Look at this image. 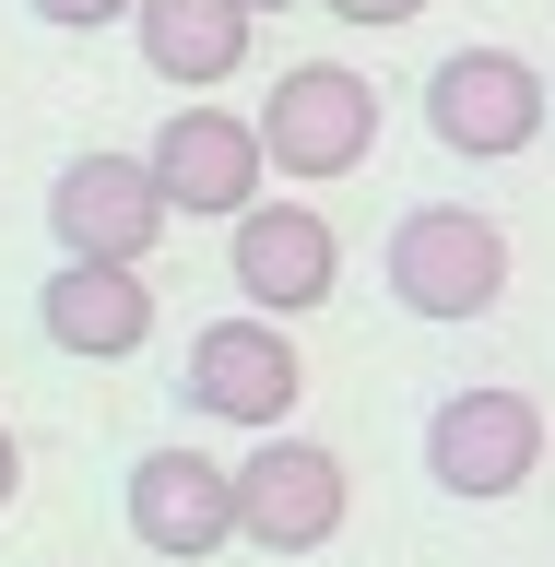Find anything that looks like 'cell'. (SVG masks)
<instances>
[{
  "label": "cell",
  "instance_id": "1",
  "mask_svg": "<svg viewBox=\"0 0 555 567\" xmlns=\"http://www.w3.org/2000/svg\"><path fill=\"white\" fill-rule=\"evenodd\" d=\"M379 272H390V296H402V319H450L461 331V319H485L496 296H508V225L473 213V202H414L390 225Z\"/></svg>",
  "mask_w": 555,
  "mask_h": 567
},
{
  "label": "cell",
  "instance_id": "2",
  "mask_svg": "<svg viewBox=\"0 0 555 567\" xmlns=\"http://www.w3.org/2000/svg\"><path fill=\"white\" fill-rule=\"evenodd\" d=\"M555 118V83L521 60V48H450V60L425 71V131L450 142L461 166H508L532 154Z\"/></svg>",
  "mask_w": 555,
  "mask_h": 567
},
{
  "label": "cell",
  "instance_id": "3",
  "mask_svg": "<svg viewBox=\"0 0 555 567\" xmlns=\"http://www.w3.org/2000/svg\"><path fill=\"white\" fill-rule=\"evenodd\" d=\"M425 473H438V496H461V508L521 496L532 473H544V402H532V390H508V379L450 390V402L425 414Z\"/></svg>",
  "mask_w": 555,
  "mask_h": 567
},
{
  "label": "cell",
  "instance_id": "4",
  "mask_svg": "<svg viewBox=\"0 0 555 567\" xmlns=\"http://www.w3.org/2000/svg\"><path fill=\"white\" fill-rule=\"evenodd\" d=\"M260 154H273V177H308V189L354 177L379 154V83L343 71V60H296L260 95Z\"/></svg>",
  "mask_w": 555,
  "mask_h": 567
},
{
  "label": "cell",
  "instance_id": "5",
  "mask_svg": "<svg viewBox=\"0 0 555 567\" xmlns=\"http://www.w3.org/2000/svg\"><path fill=\"white\" fill-rule=\"evenodd\" d=\"M343 508H354L343 450H319L296 425H260V450L237 461V544H260V556H319V544L343 532Z\"/></svg>",
  "mask_w": 555,
  "mask_h": 567
},
{
  "label": "cell",
  "instance_id": "6",
  "mask_svg": "<svg viewBox=\"0 0 555 567\" xmlns=\"http://www.w3.org/2000/svg\"><path fill=\"white\" fill-rule=\"evenodd\" d=\"M177 390H189V414L213 425H284L296 414V390H308V354H296V331H284L273 308H237L213 319V331H189V367H177Z\"/></svg>",
  "mask_w": 555,
  "mask_h": 567
},
{
  "label": "cell",
  "instance_id": "7",
  "mask_svg": "<svg viewBox=\"0 0 555 567\" xmlns=\"http://www.w3.org/2000/svg\"><path fill=\"white\" fill-rule=\"evenodd\" d=\"M177 225L154 154H71L60 189H48V237L60 260H154V237Z\"/></svg>",
  "mask_w": 555,
  "mask_h": 567
},
{
  "label": "cell",
  "instance_id": "8",
  "mask_svg": "<svg viewBox=\"0 0 555 567\" xmlns=\"http://www.w3.org/2000/svg\"><path fill=\"white\" fill-rule=\"evenodd\" d=\"M225 284H237L248 308H273V319L331 308V284H343V237H331V213H319V202H248L237 237H225Z\"/></svg>",
  "mask_w": 555,
  "mask_h": 567
},
{
  "label": "cell",
  "instance_id": "9",
  "mask_svg": "<svg viewBox=\"0 0 555 567\" xmlns=\"http://www.w3.org/2000/svg\"><path fill=\"white\" fill-rule=\"evenodd\" d=\"M131 544L166 567H202L237 544V461L213 450H142L131 461Z\"/></svg>",
  "mask_w": 555,
  "mask_h": 567
},
{
  "label": "cell",
  "instance_id": "10",
  "mask_svg": "<svg viewBox=\"0 0 555 567\" xmlns=\"http://www.w3.org/2000/svg\"><path fill=\"white\" fill-rule=\"evenodd\" d=\"M154 177H166V202H177V213H213V225H237V213L273 189L260 118H237V106H177L166 131H154Z\"/></svg>",
  "mask_w": 555,
  "mask_h": 567
},
{
  "label": "cell",
  "instance_id": "11",
  "mask_svg": "<svg viewBox=\"0 0 555 567\" xmlns=\"http://www.w3.org/2000/svg\"><path fill=\"white\" fill-rule=\"evenodd\" d=\"M35 331L83 367H119V354L154 343V284L142 260H60V272L35 284Z\"/></svg>",
  "mask_w": 555,
  "mask_h": 567
},
{
  "label": "cell",
  "instance_id": "12",
  "mask_svg": "<svg viewBox=\"0 0 555 567\" xmlns=\"http://www.w3.org/2000/svg\"><path fill=\"white\" fill-rule=\"evenodd\" d=\"M131 35H142V71H154V83L213 95V83H237V71H248L260 12H248V0H131Z\"/></svg>",
  "mask_w": 555,
  "mask_h": 567
},
{
  "label": "cell",
  "instance_id": "13",
  "mask_svg": "<svg viewBox=\"0 0 555 567\" xmlns=\"http://www.w3.org/2000/svg\"><path fill=\"white\" fill-rule=\"evenodd\" d=\"M35 24H60V35H95V24H131V0H24Z\"/></svg>",
  "mask_w": 555,
  "mask_h": 567
},
{
  "label": "cell",
  "instance_id": "14",
  "mask_svg": "<svg viewBox=\"0 0 555 567\" xmlns=\"http://www.w3.org/2000/svg\"><path fill=\"white\" fill-rule=\"evenodd\" d=\"M319 12H343V24H414L425 0H319Z\"/></svg>",
  "mask_w": 555,
  "mask_h": 567
},
{
  "label": "cell",
  "instance_id": "15",
  "mask_svg": "<svg viewBox=\"0 0 555 567\" xmlns=\"http://www.w3.org/2000/svg\"><path fill=\"white\" fill-rule=\"evenodd\" d=\"M12 485H24V437L0 425V508H12Z\"/></svg>",
  "mask_w": 555,
  "mask_h": 567
},
{
  "label": "cell",
  "instance_id": "16",
  "mask_svg": "<svg viewBox=\"0 0 555 567\" xmlns=\"http://www.w3.org/2000/svg\"><path fill=\"white\" fill-rule=\"evenodd\" d=\"M248 12H284V0H248Z\"/></svg>",
  "mask_w": 555,
  "mask_h": 567
},
{
  "label": "cell",
  "instance_id": "17",
  "mask_svg": "<svg viewBox=\"0 0 555 567\" xmlns=\"http://www.w3.org/2000/svg\"><path fill=\"white\" fill-rule=\"evenodd\" d=\"M544 83H555V71H544Z\"/></svg>",
  "mask_w": 555,
  "mask_h": 567
}]
</instances>
